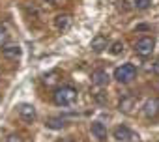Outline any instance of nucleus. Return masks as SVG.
Returning <instances> with one entry per match:
<instances>
[{"mask_svg": "<svg viewBox=\"0 0 159 142\" xmlns=\"http://www.w3.org/2000/svg\"><path fill=\"white\" fill-rule=\"evenodd\" d=\"M109 81H111V77L105 69H96L92 73V84H96V86H107Z\"/></svg>", "mask_w": 159, "mask_h": 142, "instance_id": "obj_8", "label": "nucleus"}, {"mask_svg": "<svg viewBox=\"0 0 159 142\" xmlns=\"http://www.w3.org/2000/svg\"><path fill=\"white\" fill-rule=\"evenodd\" d=\"M47 127L49 129H62V127H66V118H62V116L49 118L47 120Z\"/></svg>", "mask_w": 159, "mask_h": 142, "instance_id": "obj_13", "label": "nucleus"}, {"mask_svg": "<svg viewBox=\"0 0 159 142\" xmlns=\"http://www.w3.org/2000/svg\"><path fill=\"white\" fill-rule=\"evenodd\" d=\"M152 6V0H133V8L142 11V10H148Z\"/></svg>", "mask_w": 159, "mask_h": 142, "instance_id": "obj_14", "label": "nucleus"}, {"mask_svg": "<svg viewBox=\"0 0 159 142\" xmlns=\"http://www.w3.org/2000/svg\"><path fill=\"white\" fill-rule=\"evenodd\" d=\"M21 47L19 45H4L2 47V56L4 58H8V60H17V58H21Z\"/></svg>", "mask_w": 159, "mask_h": 142, "instance_id": "obj_10", "label": "nucleus"}, {"mask_svg": "<svg viewBox=\"0 0 159 142\" xmlns=\"http://www.w3.org/2000/svg\"><path fill=\"white\" fill-rule=\"evenodd\" d=\"M90 129H92V135H94L99 142L107 140V127H105V123H101V122H92Z\"/></svg>", "mask_w": 159, "mask_h": 142, "instance_id": "obj_11", "label": "nucleus"}, {"mask_svg": "<svg viewBox=\"0 0 159 142\" xmlns=\"http://www.w3.org/2000/svg\"><path fill=\"white\" fill-rule=\"evenodd\" d=\"M17 112H19V118L23 120V122H26V123H32L34 120H36V107L34 105H30V103H21L19 107H17Z\"/></svg>", "mask_w": 159, "mask_h": 142, "instance_id": "obj_4", "label": "nucleus"}, {"mask_svg": "<svg viewBox=\"0 0 159 142\" xmlns=\"http://www.w3.org/2000/svg\"><path fill=\"white\" fill-rule=\"evenodd\" d=\"M142 112L146 118H155L159 114V101L157 99H146L144 107H142Z\"/></svg>", "mask_w": 159, "mask_h": 142, "instance_id": "obj_7", "label": "nucleus"}, {"mask_svg": "<svg viewBox=\"0 0 159 142\" xmlns=\"http://www.w3.org/2000/svg\"><path fill=\"white\" fill-rule=\"evenodd\" d=\"M71 23H73V19H71L69 13H60V15L54 17V26H56V30H60V32H66V30L71 26Z\"/></svg>", "mask_w": 159, "mask_h": 142, "instance_id": "obj_6", "label": "nucleus"}, {"mask_svg": "<svg viewBox=\"0 0 159 142\" xmlns=\"http://www.w3.org/2000/svg\"><path fill=\"white\" fill-rule=\"evenodd\" d=\"M4 41H6V30L0 26V47H2V43H4Z\"/></svg>", "mask_w": 159, "mask_h": 142, "instance_id": "obj_17", "label": "nucleus"}, {"mask_svg": "<svg viewBox=\"0 0 159 142\" xmlns=\"http://www.w3.org/2000/svg\"><path fill=\"white\" fill-rule=\"evenodd\" d=\"M77 97H79V92L73 86H60L52 94V99L58 107H69L77 101Z\"/></svg>", "mask_w": 159, "mask_h": 142, "instance_id": "obj_1", "label": "nucleus"}, {"mask_svg": "<svg viewBox=\"0 0 159 142\" xmlns=\"http://www.w3.org/2000/svg\"><path fill=\"white\" fill-rule=\"evenodd\" d=\"M152 69H153V73H157V75H159V58L152 64Z\"/></svg>", "mask_w": 159, "mask_h": 142, "instance_id": "obj_18", "label": "nucleus"}, {"mask_svg": "<svg viewBox=\"0 0 159 142\" xmlns=\"http://www.w3.org/2000/svg\"><path fill=\"white\" fill-rule=\"evenodd\" d=\"M47 2H49V4H54V6H56V4H60V2H62V0H47Z\"/></svg>", "mask_w": 159, "mask_h": 142, "instance_id": "obj_19", "label": "nucleus"}, {"mask_svg": "<svg viewBox=\"0 0 159 142\" xmlns=\"http://www.w3.org/2000/svg\"><path fill=\"white\" fill-rule=\"evenodd\" d=\"M112 138H114L116 142H131V140L135 138V135H133V131H131L129 127L118 125V127L112 131Z\"/></svg>", "mask_w": 159, "mask_h": 142, "instance_id": "obj_5", "label": "nucleus"}, {"mask_svg": "<svg viewBox=\"0 0 159 142\" xmlns=\"http://www.w3.org/2000/svg\"><path fill=\"white\" fill-rule=\"evenodd\" d=\"M107 45H109L107 38H105L103 34H98V36H94V39H92V43H90V49H92L94 52H101V51L107 49Z\"/></svg>", "mask_w": 159, "mask_h": 142, "instance_id": "obj_12", "label": "nucleus"}, {"mask_svg": "<svg viewBox=\"0 0 159 142\" xmlns=\"http://www.w3.org/2000/svg\"><path fill=\"white\" fill-rule=\"evenodd\" d=\"M135 109H137V97H135V95H125V97L120 101V112L131 114Z\"/></svg>", "mask_w": 159, "mask_h": 142, "instance_id": "obj_9", "label": "nucleus"}, {"mask_svg": "<svg viewBox=\"0 0 159 142\" xmlns=\"http://www.w3.org/2000/svg\"><path fill=\"white\" fill-rule=\"evenodd\" d=\"M120 52H124V43L122 41H116V43H112L111 45V54H120Z\"/></svg>", "mask_w": 159, "mask_h": 142, "instance_id": "obj_15", "label": "nucleus"}, {"mask_svg": "<svg viewBox=\"0 0 159 142\" xmlns=\"http://www.w3.org/2000/svg\"><path fill=\"white\" fill-rule=\"evenodd\" d=\"M153 49H155V39L150 36H144L135 43V52L139 56H150L153 52Z\"/></svg>", "mask_w": 159, "mask_h": 142, "instance_id": "obj_3", "label": "nucleus"}, {"mask_svg": "<svg viewBox=\"0 0 159 142\" xmlns=\"http://www.w3.org/2000/svg\"><path fill=\"white\" fill-rule=\"evenodd\" d=\"M6 142H23V138H21L19 135H10V136L6 138Z\"/></svg>", "mask_w": 159, "mask_h": 142, "instance_id": "obj_16", "label": "nucleus"}, {"mask_svg": "<svg viewBox=\"0 0 159 142\" xmlns=\"http://www.w3.org/2000/svg\"><path fill=\"white\" fill-rule=\"evenodd\" d=\"M135 77H137V67H135L133 64H122L120 67L114 69V79H116L118 82H122V84L131 82Z\"/></svg>", "mask_w": 159, "mask_h": 142, "instance_id": "obj_2", "label": "nucleus"}]
</instances>
